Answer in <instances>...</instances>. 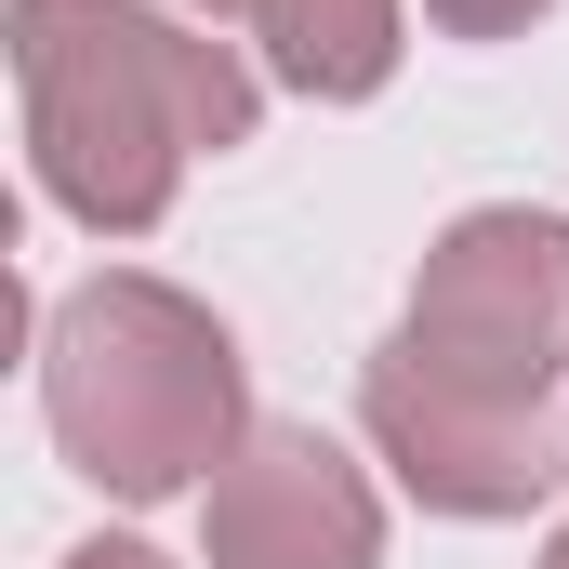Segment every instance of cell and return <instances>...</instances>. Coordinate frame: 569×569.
Instances as JSON below:
<instances>
[{"mask_svg":"<svg viewBox=\"0 0 569 569\" xmlns=\"http://www.w3.org/2000/svg\"><path fill=\"white\" fill-rule=\"evenodd\" d=\"M27 107H40L53 199L93 226H146L172 186V146H226L252 120V93L199 40L146 27L120 0H27Z\"/></svg>","mask_w":569,"mask_h":569,"instance_id":"1","label":"cell"},{"mask_svg":"<svg viewBox=\"0 0 569 569\" xmlns=\"http://www.w3.org/2000/svg\"><path fill=\"white\" fill-rule=\"evenodd\" d=\"M226 331L186 318L172 291H80L67 331H53V425L80 450V477L107 490H172L212 437H226Z\"/></svg>","mask_w":569,"mask_h":569,"instance_id":"2","label":"cell"},{"mask_svg":"<svg viewBox=\"0 0 569 569\" xmlns=\"http://www.w3.org/2000/svg\"><path fill=\"white\" fill-rule=\"evenodd\" d=\"M212 557L226 569H358L371 517H358V490L318 437H252V463L212 503Z\"/></svg>","mask_w":569,"mask_h":569,"instance_id":"3","label":"cell"},{"mask_svg":"<svg viewBox=\"0 0 569 569\" xmlns=\"http://www.w3.org/2000/svg\"><path fill=\"white\" fill-rule=\"evenodd\" d=\"M266 27H279V67L318 93H358L385 67V0H266Z\"/></svg>","mask_w":569,"mask_h":569,"instance_id":"4","label":"cell"},{"mask_svg":"<svg viewBox=\"0 0 569 569\" xmlns=\"http://www.w3.org/2000/svg\"><path fill=\"white\" fill-rule=\"evenodd\" d=\"M67 569H159V557H146V543H80Z\"/></svg>","mask_w":569,"mask_h":569,"instance_id":"5","label":"cell"}]
</instances>
